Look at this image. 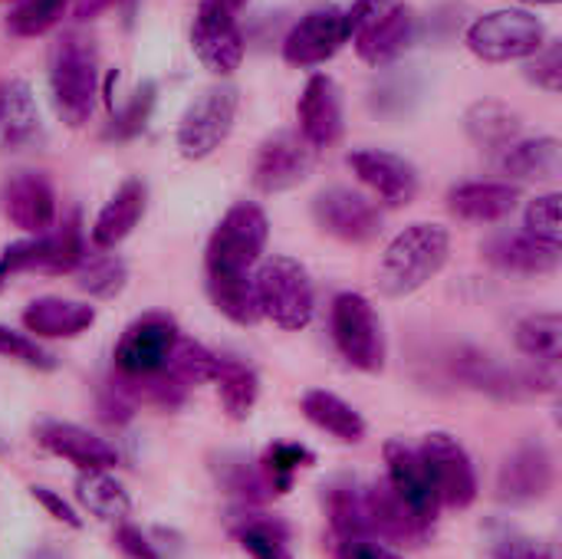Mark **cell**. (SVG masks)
I'll use <instances>...</instances> for the list:
<instances>
[{"label": "cell", "instance_id": "6da1fadb", "mask_svg": "<svg viewBox=\"0 0 562 559\" xmlns=\"http://www.w3.org/2000/svg\"><path fill=\"white\" fill-rule=\"evenodd\" d=\"M451 254V234L441 224H408L385 247L375 283L385 297H412L428 280H435Z\"/></svg>", "mask_w": 562, "mask_h": 559}, {"label": "cell", "instance_id": "7a4b0ae2", "mask_svg": "<svg viewBox=\"0 0 562 559\" xmlns=\"http://www.w3.org/2000/svg\"><path fill=\"white\" fill-rule=\"evenodd\" d=\"M49 92H53L56 115L69 128H79L89 122L95 96H99V53L86 33L69 30L53 43Z\"/></svg>", "mask_w": 562, "mask_h": 559}, {"label": "cell", "instance_id": "3957f363", "mask_svg": "<svg viewBox=\"0 0 562 559\" xmlns=\"http://www.w3.org/2000/svg\"><path fill=\"white\" fill-rule=\"evenodd\" d=\"M257 306L280 329H306L316 316V290L310 270L293 257H267L254 273Z\"/></svg>", "mask_w": 562, "mask_h": 559}, {"label": "cell", "instance_id": "277c9868", "mask_svg": "<svg viewBox=\"0 0 562 559\" xmlns=\"http://www.w3.org/2000/svg\"><path fill=\"white\" fill-rule=\"evenodd\" d=\"M270 237V221L260 204L237 201L224 211L207 241V273H254Z\"/></svg>", "mask_w": 562, "mask_h": 559}, {"label": "cell", "instance_id": "5b68a950", "mask_svg": "<svg viewBox=\"0 0 562 559\" xmlns=\"http://www.w3.org/2000/svg\"><path fill=\"white\" fill-rule=\"evenodd\" d=\"M464 43L484 63H517L530 59L547 43V30L530 10L504 7L477 16L468 26Z\"/></svg>", "mask_w": 562, "mask_h": 559}, {"label": "cell", "instance_id": "8992f818", "mask_svg": "<svg viewBox=\"0 0 562 559\" xmlns=\"http://www.w3.org/2000/svg\"><path fill=\"white\" fill-rule=\"evenodd\" d=\"M237 109H240V92L227 82L207 86L201 89V96L191 99V105L184 109L181 122H178V152L188 161H201L207 155H214L234 132L237 122Z\"/></svg>", "mask_w": 562, "mask_h": 559}, {"label": "cell", "instance_id": "52a82bcc", "mask_svg": "<svg viewBox=\"0 0 562 559\" xmlns=\"http://www.w3.org/2000/svg\"><path fill=\"white\" fill-rule=\"evenodd\" d=\"M329 329L339 356L359 372L385 369V333L375 306L362 293H339L329 310Z\"/></svg>", "mask_w": 562, "mask_h": 559}, {"label": "cell", "instance_id": "ba28073f", "mask_svg": "<svg viewBox=\"0 0 562 559\" xmlns=\"http://www.w3.org/2000/svg\"><path fill=\"white\" fill-rule=\"evenodd\" d=\"M178 343V323L168 313L138 316L115 346V369L125 382H145L168 366V356Z\"/></svg>", "mask_w": 562, "mask_h": 559}, {"label": "cell", "instance_id": "9c48e42d", "mask_svg": "<svg viewBox=\"0 0 562 559\" xmlns=\"http://www.w3.org/2000/svg\"><path fill=\"white\" fill-rule=\"evenodd\" d=\"M441 507L468 511L477 501V471L464 445L448 432H431L418 448Z\"/></svg>", "mask_w": 562, "mask_h": 559}, {"label": "cell", "instance_id": "30bf717a", "mask_svg": "<svg viewBox=\"0 0 562 559\" xmlns=\"http://www.w3.org/2000/svg\"><path fill=\"white\" fill-rule=\"evenodd\" d=\"M191 46L201 66L214 76H231L244 63V33L237 16L214 0H201L191 23Z\"/></svg>", "mask_w": 562, "mask_h": 559}, {"label": "cell", "instance_id": "8fae6325", "mask_svg": "<svg viewBox=\"0 0 562 559\" xmlns=\"http://www.w3.org/2000/svg\"><path fill=\"white\" fill-rule=\"evenodd\" d=\"M313 217L319 231L342 244H369L382 231L379 208L352 188H326L313 198Z\"/></svg>", "mask_w": 562, "mask_h": 559}, {"label": "cell", "instance_id": "7c38bea8", "mask_svg": "<svg viewBox=\"0 0 562 559\" xmlns=\"http://www.w3.org/2000/svg\"><path fill=\"white\" fill-rule=\"evenodd\" d=\"M557 481V465L547 445L527 441L497 471V497L510 507H527L550 497Z\"/></svg>", "mask_w": 562, "mask_h": 559}, {"label": "cell", "instance_id": "4fadbf2b", "mask_svg": "<svg viewBox=\"0 0 562 559\" xmlns=\"http://www.w3.org/2000/svg\"><path fill=\"white\" fill-rule=\"evenodd\" d=\"M356 178L389 208H405L418 194V171L408 158L385 148H356L349 155Z\"/></svg>", "mask_w": 562, "mask_h": 559}, {"label": "cell", "instance_id": "5bb4252c", "mask_svg": "<svg viewBox=\"0 0 562 559\" xmlns=\"http://www.w3.org/2000/svg\"><path fill=\"white\" fill-rule=\"evenodd\" d=\"M342 43H349L346 26H342V10L319 7L293 23V30L283 40V59L300 69L323 66L326 59H333L342 49Z\"/></svg>", "mask_w": 562, "mask_h": 559}, {"label": "cell", "instance_id": "9a60e30c", "mask_svg": "<svg viewBox=\"0 0 562 559\" xmlns=\"http://www.w3.org/2000/svg\"><path fill=\"white\" fill-rule=\"evenodd\" d=\"M313 148L300 138V132L270 135L254 161V185L263 194H280L303 185L313 171Z\"/></svg>", "mask_w": 562, "mask_h": 559}, {"label": "cell", "instance_id": "2e32d148", "mask_svg": "<svg viewBox=\"0 0 562 559\" xmlns=\"http://www.w3.org/2000/svg\"><path fill=\"white\" fill-rule=\"evenodd\" d=\"M296 122H300V138L319 152L339 142L342 135V96L333 76L313 72L296 99Z\"/></svg>", "mask_w": 562, "mask_h": 559}, {"label": "cell", "instance_id": "e0dca14e", "mask_svg": "<svg viewBox=\"0 0 562 559\" xmlns=\"http://www.w3.org/2000/svg\"><path fill=\"white\" fill-rule=\"evenodd\" d=\"M385 471H389V488L408 504V511L425 521L428 527L435 524L438 511H441V501H438V491L431 484V474L418 455V448L405 445V441H385Z\"/></svg>", "mask_w": 562, "mask_h": 559}, {"label": "cell", "instance_id": "ac0fdd59", "mask_svg": "<svg viewBox=\"0 0 562 559\" xmlns=\"http://www.w3.org/2000/svg\"><path fill=\"white\" fill-rule=\"evenodd\" d=\"M362 497H366V514H369L372 540L412 544V547H418V544L428 540V530L431 527L408 511V504L389 488V481L362 488Z\"/></svg>", "mask_w": 562, "mask_h": 559}, {"label": "cell", "instance_id": "d6986e66", "mask_svg": "<svg viewBox=\"0 0 562 559\" xmlns=\"http://www.w3.org/2000/svg\"><path fill=\"white\" fill-rule=\"evenodd\" d=\"M412 40H415V10L398 0L352 36L359 59H366L369 66H385L398 59Z\"/></svg>", "mask_w": 562, "mask_h": 559}, {"label": "cell", "instance_id": "ffe728a7", "mask_svg": "<svg viewBox=\"0 0 562 559\" xmlns=\"http://www.w3.org/2000/svg\"><path fill=\"white\" fill-rule=\"evenodd\" d=\"M3 208L13 227L26 234H46L56 221V194L53 185L36 171H20L10 178L3 191Z\"/></svg>", "mask_w": 562, "mask_h": 559}, {"label": "cell", "instance_id": "44dd1931", "mask_svg": "<svg viewBox=\"0 0 562 559\" xmlns=\"http://www.w3.org/2000/svg\"><path fill=\"white\" fill-rule=\"evenodd\" d=\"M36 438L46 451H53L56 458L76 465L79 471H109L119 465V455L112 445H105L102 438H95L92 432L69 425V422H43L36 428Z\"/></svg>", "mask_w": 562, "mask_h": 559}, {"label": "cell", "instance_id": "7402d4cb", "mask_svg": "<svg viewBox=\"0 0 562 559\" xmlns=\"http://www.w3.org/2000/svg\"><path fill=\"white\" fill-rule=\"evenodd\" d=\"M520 204V188L510 181H464L448 191V211L471 224H497Z\"/></svg>", "mask_w": 562, "mask_h": 559}, {"label": "cell", "instance_id": "603a6c76", "mask_svg": "<svg viewBox=\"0 0 562 559\" xmlns=\"http://www.w3.org/2000/svg\"><path fill=\"white\" fill-rule=\"evenodd\" d=\"M145 204H148V188H145V181L125 178V181L115 188V194L102 204V211L95 214L92 231H89L92 244H95L99 250L119 247V244L138 227V221L145 217Z\"/></svg>", "mask_w": 562, "mask_h": 559}, {"label": "cell", "instance_id": "cb8c5ba5", "mask_svg": "<svg viewBox=\"0 0 562 559\" xmlns=\"http://www.w3.org/2000/svg\"><path fill=\"white\" fill-rule=\"evenodd\" d=\"M484 257L497 270H504V273L543 277V273H553L560 267L562 247L543 244V241L530 237L527 231H517V234H497V237H491L487 247H484Z\"/></svg>", "mask_w": 562, "mask_h": 559}, {"label": "cell", "instance_id": "d4e9b609", "mask_svg": "<svg viewBox=\"0 0 562 559\" xmlns=\"http://www.w3.org/2000/svg\"><path fill=\"white\" fill-rule=\"evenodd\" d=\"M92 323H95V306L63 297H40L23 310V326L40 339H76Z\"/></svg>", "mask_w": 562, "mask_h": 559}, {"label": "cell", "instance_id": "484cf974", "mask_svg": "<svg viewBox=\"0 0 562 559\" xmlns=\"http://www.w3.org/2000/svg\"><path fill=\"white\" fill-rule=\"evenodd\" d=\"M40 132V109L26 79L0 82V148L13 152L33 142Z\"/></svg>", "mask_w": 562, "mask_h": 559}, {"label": "cell", "instance_id": "4316f807", "mask_svg": "<svg viewBox=\"0 0 562 559\" xmlns=\"http://www.w3.org/2000/svg\"><path fill=\"white\" fill-rule=\"evenodd\" d=\"M454 372L471 389L497 395V399H520V395H527L524 369H507V366H501L494 356H487L481 349H458L454 353Z\"/></svg>", "mask_w": 562, "mask_h": 559}, {"label": "cell", "instance_id": "83f0119b", "mask_svg": "<svg viewBox=\"0 0 562 559\" xmlns=\"http://www.w3.org/2000/svg\"><path fill=\"white\" fill-rule=\"evenodd\" d=\"M501 168H504V175H510L517 181H557L562 168L560 138L540 135V138L514 142L510 148H504Z\"/></svg>", "mask_w": 562, "mask_h": 559}, {"label": "cell", "instance_id": "f1b7e54d", "mask_svg": "<svg viewBox=\"0 0 562 559\" xmlns=\"http://www.w3.org/2000/svg\"><path fill=\"white\" fill-rule=\"evenodd\" d=\"M520 115L497 102V99H481L468 109L464 115V128H468V138L484 148V152H504L510 148L517 138H520Z\"/></svg>", "mask_w": 562, "mask_h": 559}, {"label": "cell", "instance_id": "f546056e", "mask_svg": "<svg viewBox=\"0 0 562 559\" xmlns=\"http://www.w3.org/2000/svg\"><path fill=\"white\" fill-rule=\"evenodd\" d=\"M303 415L326 435H333L336 441L346 445H359L366 438V418L339 395L326 392V389H310L303 395Z\"/></svg>", "mask_w": 562, "mask_h": 559}, {"label": "cell", "instance_id": "4dcf8cb0", "mask_svg": "<svg viewBox=\"0 0 562 559\" xmlns=\"http://www.w3.org/2000/svg\"><path fill=\"white\" fill-rule=\"evenodd\" d=\"M207 297L221 316L237 326H254L260 316L254 273H207Z\"/></svg>", "mask_w": 562, "mask_h": 559}, {"label": "cell", "instance_id": "1f68e13d", "mask_svg": "<svg viewBox=\"0 0 562 559\" xmlns=\"http://www.w3.org/2000/svg\"><path fill=\"white\" fill-rule=\"evenodd\" d=\"M326 514H329V527L336 544H349V540H372L369 530V514H366V497L362 488L352 481H336L326 491Z\"/></svg>", "mask_w": 562, "mask_h": 559}, {"label": "cell", "instance_id": "d6a6232c", "mask_svg": "<svg viewBox=\"0 0 562 559\" xmlns=\"http://www.w3.org/2000/svg\"><path fill=\"white\" fill-rule=\"evenodd\" d=\"M76 501L99 521L122 524L132 511V497L109 471H82L76 478Z\"/></svg>", "mask_w": 562, "mask_h": 559}, {"label": "cell", "instance_id": "836d02e7", "mask_svg": "<svg viewBox=\"0 0 562 559\" xmlns=\"http://www.w3.org/2000/svg\"><path fill=\"white\" fill-rule=\"evenodd\" d=\"M217 395H221V405L227 412V418L234 422H247L257 399H260V379L250 366H244L240 359H227L221 356L217 362Z\"/></svg>", "mask_w": 562, "mask_h": 559}, {"label": "cell", "instance_id": "e575fe53", "mask_svg": "<svg viewBox=\"0 0 562 559\" xmlns=\"http://www.w3.org/2000/svg\"><path fill=\"white\" fill-rule=\"evenodd\" d=\"M517 349L543 366H557L562 356V316L560 313H533L517 323Z\"/></svg>", "mask_w": 562, "mask_h": 559}, {"label": "cell", "instance_id": "d590c367", "mask_svg": "<svg viewBox=\"0 0 562 559\" xmlns=\"http://www.w3.org/2000/svg\"><path fill=\"white\" fill-rule=\"evenodd\" d=\"M217 362L221 356L211 353L207 346L194 343V339H181L175 343L171 356H168V366L161 369L171 382H178L181 389H191V385H204V382H214L217 376Z\"/></svg>", "mask_w": 562, "mask_h": 559}, {"label": "cell", "instance_id": "8d00e7d4", "mask_svg": "<svg viewBox=\"0 0 562 559\" xmlns=\"http://www.w3.org/2000/svg\"><path fill=\"white\" fill-rule=\"evenodd\" d=\"M43 241H46V254L40 267L43 273H72L86 260V237H82L79 214H69L56 231H46Z\"/></svg>", "mask_w": 562, "mask_h": 559}, {"label": "cell", "instance_id": "74e56055", "mask_svg": "<svg viewBox=\"0 0 562 559\" xmlns=\"http://www.w3.org/2000/svg\"><path fill=\"white\" fill-rule=\"evenodd\" d=\"M125 280H128V267L122 257L115 254H102V257H86L79 267H76V287L95 300H112L125 290Z\"/></svg>", "mask_w": 562, "mask_h": 559}, {"label": "cell", "instance_id": "f35d334b", "mask_svg": "<svg viewBox=\"0 0 562 559\" xmlns=\"http://www.w3.org/2000/svg\"><path fill=\"white\" fill-rule=\"evenodd\" d=\"M310 465H313V451L310 448H303L296 441H277L260 458V474H263L270 494H290L296 471L310 468Z\"/></svg>", "mask_w": 562, "mask_h": 559}, {"label": "cell", "instance_id": "ab89813d", "mask_svg": "<svg viewBox=\"0 0 562 559\" xmlns=\"http://www.w3.org/2000/svg\"><path fill=\"white\" fill-rule=\"evenodd\" d=\"M237 540L254 559H293L286 547V527L270 517H244L237 524Z\"/></svg>", "mask_w": 562, "mask_h": 559}, {"label": "cell", "instance_id": "60d3db41", "mask_svg": "<svg viewBox=\"0 0 562 559\" xmlns=\"http://www.w3.org/2000/svg\"><path fill=\"white\" fill-rule=\"evenodd\" d=\"M69 7L72 0H20L7 16V30L23 40L43 36L66 16Z\"/></svg>", "mask_w": 562, "mask_h": 559}, {"label": "cell", "instance_id": "b9f144b4", "mask_svg": "<svg viewBox=\"0 0 562 559\" xmlns=\"http://www.w3.org/2000/svg\"><path fill=\"white\" fill-rule=\"evenodd\" d=\"M217 481H221L231 494H237L240 501H263V497H270V488H267L260 468H254L250 461L234 458V455L221 458Z\"/></svg>", "mask_w": 562, "mask_h": 559}, {"label": "cell", "instance_id": "7bdbcfd3", "mask_svg": "<svg viewBox=\"0 0 562 559\" xmlns=\"http://www.w3.org/2000/svg\"><path fill=\"white\" fill-rule=\"evenodd\" d=\"M560 191H550V194H540L527 204V214H524V227L530 237L543 241V244H553L562 247V227H560Z\"/></svg>", "mask_w": 562, "mask_h": 559}, {"label": "cell", "instance_id": "ee69618b", "mask_svg": "<svg viewBox=\"0 0 562 559\" xmlns=\"http://www.w3.org/2000/svg\"><path fill=\"white\" fill-rule=\"evenodd\" d=\"M0 356L3 359H16V362H23L30 369H43V372L56 369L53 353H46L36 339H30L26 333H16L10 326H0Z\"/></svg>", "mask_w": 562, "mask_h": 559}, {"label": "cell", "instance_id": "f6af8a7d", "mask_svg": "<svg viewBox=\"0 0 562 559\" xmlns=\"http://www.w3.org/2000/svg\"><path fill=\"white\" fill-rule=\"evenodd\" d=\"M527 79L530 82H537L540 89H547V92H560L562 89V43L560 40H553V43H543L533 56H530V63H527Z\"/></svg>", "mask_w": 562, "mask_h": 559}, {"label": "cell", "instance_id": "bcb514c9", "mask_svg": "<svg viewBox=\"0 0 562 559\" xmlns=\"http://www.w3.org/2000/svg\"><path fill=\"white\" fill-rule=\"evenodd\" d=\"M151 105H155V82H145L135 89V96L128 99V105L119 112L115 125H112V135L115 138H132L145 128L148 115H151Z\"/></svg>", "mask_w": 562, "mask_h": 559}, {"label": "cell", "instance_id": "7dc6e473", "mask_svg": "<svg viewBox=\"0 0 562 559\" xmlns=\"http://www.w3.org/2000/svg\"><path fill=\"white\" fill-rule=\"evenodd\" d=\"M494 559H557V550L543 540L510 534L494 544Z\"/></svg>", "mask_w": 562, "mask_h": 559}, {"label": "cell", "instance_id": "c3c4849f", "mask_svg": "<svg viewBox=\"0 0 562 559\" xmlns=\"http://www.w3.org/2000/svg\"><path fill=\"white\" fill-rule=\"evenodd\" d=\"M30 497L53 517V521H59V524H66V527H72V530H79L82 527V517L76 514V507L66 501V497H59L56 491H49V488H30Z\"/></svg>", "mask_w": 562, "mask_h": 559}, {"label": "cell", "instance_id": "681fc988", "mask_svg": "<svg viewBox=\"0 0 562 559\" xmlns=\"http://www.w3.org/2000/svg\"><path fill=\"white\" fill-rule=\"evenodd\" d=\"M115 547L125 554L128 559H161L158 554V547L148 540V534H142L138 527H132V524H119V530H115Z\"/></svg>", "mask_w": 562, "mask_h": 559}, {"label": "cell", "instance_id": "f907efd6", "mask_svg": "<svg viewBox=\"0 0 562 559\" xmlns=\"http://www.w3.org/2000/svg\"><path fill=\"white\" fill-rule=\"evenodd\" d=\"M395 0H356L349 10H342V26H346V36L352 40L362 26H369L382 10H389Z\"/></svg>", "mask_w": 562, "mask_h": 559}, {"label": "cell", "instance_id": "816d5d0a", "mask_svg": "<svg viewBox=\"0 0 562 559\" xmlns=\"http://www.w3.org/2000/svg\"><path fill=\"white\" fill-rule=\"evenodd\" d=\"M342 559H405L395 550L382 547L379 540H349V544H336Z\"/></svg>", "mask_w": 562, "mask_h": 559}, {"label": "cell", "instance_id": "f5cc1de1", "mask_svg": "<svg viewBox=\"0 0 562 559\" xmlns=\"http://www.w3.org/2000/svg\"><path fill=\"white\" fill-rule=\"evenodd\" d=\"M115 3H122V0H72V13H76V20H95L99 13H105Z\"/></svg>", "mask_w": 562, "mask_h": 559}, {"label": "cell", "instance_id": "db71d44e", "mask_svg": "<svg viewBox=\"0 0 562 559\" xmlns=\"http://www.w3.org/2000/svg\"><path fill=\"white\" fill-rule=\"evenodd\" d=\"M214 3H221V7H227L231 13H237V10H240V7H244L247 0H214Z\"/></svg>", "mask_w": 562, "mask_h": 559}, {"label": "cell", "instance_id": "11a10c76", "mask_svg": "<svg viewBox=\"0 0 562 559\" xmlns=\"http://www.w3.org/2000/svg\"><path fill=\"white\" fill-rule=\"evenodd\" d=\"M517 3H524V7H553L560 0H517Z\"/></svg>", "mask_w": 562, "mask_h": 559}, {"label": "cell", "instance_id": "9f6ffc18", "mask_svg": "<svg viewBox=\"0 0 562 559\" xmlns=\"http://www.w3.org/2000/svg\"><path fill=\"white\" fill-rule=\"evenodd\" d=\"M30 559H63V557H59L56 550H36Z\"/></svg>", "mask_w": 562, "mask_h": 559}]
</instances>
